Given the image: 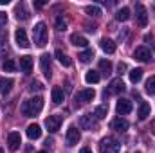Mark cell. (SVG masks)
Instances as JSON below:
<instances>
[{"label":"cell","instance_id":"obj_18","mask_svg":"<svg viewBox=\"0 0 155 153\" xmlns=\"http://www.w3.org/2000/svg\"><path fill=\"white\" fill-rule=\"evenodd\" d=\"M128 121L126 119H121V117H117V119H114L112 121V128L116 130V132H126L128 130Z\"/></svg>","mask_w":155,"mask_h":153},{"label":"cell","instance_id":"obj_24","mask_svg":"<svg viewBox=\"0 0 155 153\" xmlns=\"http://www.w3.org/2000/svg\"><path fill=\"white\" fill-rule=\"evenodd\" d=\"M54 54H56L58 61H60V63H61L63 67H71V63H72V61H71V58H69V56H67V54H65L63 50H60V49H58V50H56Z\"/></svg>","mask_w":155,"mask_h":153},{"label":"cell","instance_id":"obj_38","mask_svg":"<svg viewBox=\"0 0 155 153\" xmlns=\"http://www.w3.org/2000/svg\"><path fill=\"white\" fill-rule=\"evenodd\" d=\"M123 70H126V65L124 63H119V72L123 74Z\"/></svg>","mask_w":155,"mask_h":153},{"label":"cell","instance_id":"obj_10","mask_svg":"<svg viewBox=\"0 0 155 153\" xmlns=\"http://www.w3.org/2000/svg\"><path fill=\"white\" fill-rule=\"evenodd\" d=\"M134 58L139 60V61H143V63H148V61L152 60V52H150L146 47H137L135 52H134Z\"/></svg>","mask_w":155,"mask_h":153},{"label":"cell","instance_id":"obj_26","mask_svg":"<svg viewBox=\"0 0 155 153\" xmlns=\"http://www.w3.org/2000/svg\"><path fill=\"white\" fill-rule=\"evenodd\" d=\"M78 58H79V61H81V63H88V61L94 58V50H92V49H87V50H83Z\"/></svg>","mask_w":155,"mask_h":153},{"label":"cell","instance_id":"obj_9","mask_svg":"<svg viewBox=\"0 0 155 153\" xmlns=\"http://www.w3.org/2000/svg\"><path fill=\"white\" fill-rule=\"evenodd\" d=\"M15 15H16V20H29V9H27V5L24 4V2H20V4H16L15 5Z\"/></svg>","mask_w":155,"mask_h":153},{"label":"cell","instance_id":"obj_7","mask_svg":"<svg viewBox=\"0 0 155 153\" xmlns=\"http://www.w3.org/2000/svg\"><path fill=\"white\" fill-rule=\"evenodd\" d=\"M40 69H41V72H43L45 77L52 76V67H51V58H49V54H41V56H40Z\"/></svg>","mask_w":155,"mask_h":153},{"label":"cell","instance_id":"obj_25","mask_svg":"<svg viewBox=\"0 0 155 153\" xmlns=\"http://www.w3.org/2000/svg\"><path fill=\"white\" fill-rule=\"evenodd\" d=\"M99 79H101V76H99L97 70H88V72L85 74V81H87L88 85H94V83H97Z\"/></svg>","mask_w":155,"mask_h":153},{"label":"cell","instance_id":"obj_21","mask_svg":"<svg viewBox=\"0 0 155 153\" xmlns=\"http://www.w3.org/2000/svg\"><path fill=\"white\" fill-rule=\"evenodd\" d=\"M13 88V79L9 77H0V94H9Z\"/></svg>","mask_w":155,"mask_h":153},{"label":"cell","instance_id":"obj_27","mask_svg":"<svg viewBox=\"0 0 155 153\" xmlns=\"http://www.w3.org/2000/svg\"><path fill=\"white\" fill-rule=\"evenodd\" d=\"M143 72H144L143 69H132L130 70V81L132 83H139L141 77H143Z\"/></svg>","mask_w":155,"mask_h":153},{"label":"cell","instance_id":"obj_17","mask_svg":"<svg viewBox=\"0 0 155 153\" xmlns=\"http://www.w3.org/2000/svg\"><path fill=\"white\" fill-rule=\"evenodd\" d=\"M27 137L31 139V141H36L41 137V128H40L38 124H29L27 126Z\"/></svg>","mask_w":155,"mask_h":153},{"label":"cell","instance_id":"obj_3","mask_svg":"<svg viewBox=\"0 0 155 153\" xmlns=\"http://www.w3.org/2000/svg\"><path fill=\"white\" fill-rule=\"evenodd\" d=\"M99 148H101L103 153H119V150H121V142L116 141L114 137H105V139L101 141Z\"/></svg>","mask_w":155,"mask_h":153},{"label":"cell","instance_id":"obj_41","mask_svg":"<svg viewBox=\"0 0 155 153\" xmlns=\"http://www.w3.org/2000/svg\"><path fill=\"white\" fill-rule=\"evenodd\" d=\"M152 130H153V133H155V122H153V126H152Z\"/></svg>","mask_w":155,"mask_h":153},{"label":"cell","instance_id":"obj_5","mask_svg":"<svg viewBox=\"0 0 155 153\" xmlns=\"http://www.w3.org/2000/svg\"><path fill=\"white\" fill-rule=\"evenodd\" d=\"M135 20L141 27H144L148 24V13H146V7L143 4H137L135 5Z\"/></svg>","mask_w":155,"mask_h":153},{"label":"cell","instance_id":"obj_42","mask_svg":"<svg viewBox=\"0 0 155 153\" xmlns=\"http://www.w3.org/2000/svg\"><path fill=\"white\" fill-rule=\"evenodd\" d=\"M0 153H4V150H2V148H0Z\"/></svg>","mask_w":155,"mask_h":153},{"label":"cell","instance_id":"obj_40","mask_svg":"<svg viewBox=\"0 0 155 153\" xmlns=\"http://www.w3.org/2000/svg\"><path fill=\"white\" fill-rule=\"evenodd\" d=\"M9 4V0H0V5H7Z\"/></svg>","mask_w":155,"mask_h":153},{"label":"cell","instance_id":"obj_20","mask_svg":"<svg viewBox=\"0 0 155 153\" xmlns=\"http://www.w3.org/2000/svg\"><path fill=\"white\" fill-rule=\"evenodd\" d=\"M71 43L76 45V47H87L88 40L85 38V36H81V34H78V33H74V34H71Z\"/></svg>","mask_w":155,"mask_h":153},{"label":"cell","instance_id":"obj_39","mask_svg":"<svg viewBox=\"0 0 155 153\" xmlns=\"http://www.w3.org/2000/svg\"><path fill=\"white\" fill-rule=\"evenodd\" d=\"M79 153H92V150H90V148H81Z\"/></svg>","mask_w":155,"mask_h":153},{"label":"cell","instance_id":"obj_14","mask_svg":"<svg viewBox=\"0 0 155 153\" xmlns=\"http://www.w3.org/2000/svg\"><path fill=\"white\" fill-rule=\"evenodd\" d=\"M96 97V92H94V88H85V90H79L76 96L78 101H81V103H88V101H92Z\"/></svg>","mask_w":155,"mask_h":153},{"label":"cell","instance_id":"obj_22","mask_svg":"<svg viewBox=\"0 0 155 153\" xmlns=\"http://www.w3.org/2000/svg\"><path fill=\"white\" fill-rule=\"evenodd\" d=\"M51 96H52V103H54V105L63 103V90H61L60 86H54L52 92H51Z\"/></svg>","mask_w":155,"mask_h":153},{"label":"cell","instance_id":"obj_33","mask_svg":"<svg viewBox=\"0 0 155 153\" xmlns=\"http://www.w3.org/2000/svg\"><path fill=\"white\" fill-rule=\"evenodd\" d=\"M144 86H146V92H148L150 96H153V94H155V76L150 77V79L146 81V85H144Z\"/></svg>","mask_w":155,"mask_h":153},{"label":"cell","instance_id":"obj_34","mask_svg":"<svg viewBox=\"0 0 155 153\" xmlns=\"http://www.w3.org/2000/svg\"><path fill=\"white\" fill-rule=\"evenodd\" d=\"M29 90H31V92H40V90H43V85H41L40 81H33V83L29 85Z\"/></svg>","mask_w":155,"mask_h":153},{"label":"cell","instance_id":"obj_2","mask_svg":"<svg viewBox=\"0 0 155 153\" xmlns=\"http://www.w3.org/2000/svg\"><path fill=\"white\" fill-rule=\"evenodd\" d=\"M33 36H35V43L38 47H43L47 43V25L43 22H38L33 29Z\"/></svg>","mask_w":155,"mask_h":153},{"label":"cell","instance_id":"obj_43","mask_svg":"<svg viewBox=\"0 0 155 153\" xmlns=\"http://www.w3.org/2000/svg\"><path fill=\"white\" fill-rule=\"evenodd\" d=\"M38 153H47V151H38Z\"/></svg>","mask_w":155,"mask_h":153},{"label":"cell","instance_id":"obj_29","mask_svg":"<svg viewBox=\"0 0 155 153\" xmlns=\"http://www.w3.org/2000/svg\"><path fill=\"white\" fill-rule=\"evenodd\" d=\"M107 114H108V106H107V105H101V106H97V108H96L94 117H96V119H105Z\"/></svg>","mask_w":155,"mask_h":153},{"label":"cell","instance_id":"obj_15","mask_svg":"<svg viewBox=\"0 0 155 153\" xmlns=\"http://www.w3.org/2000/svg\"><path fill=\"white\" fill-rule=\"evenodd\" d=\"M15 40H16V45H18V47H22V49H27V47H29V38H27V34H25L24 29H16Z\"/></svg>","mask_w":155,"mask_h":153},{"label":"cell","instance_id":"obj_16","mask_svg":"<svg viewBox=\"0 0 155 153\" xmlns=\"http://www.w3.org/2000/svg\"><path fill=\"white\" fill-rule=\"evenodd\" d=\"M116 110L119 115H126L132 112V103L128 101V99H119L116 105Z\"/></svg>","mask_w":155,"mask_h":153},{"label":"cell","instance_id":"obj_35","mask_svg":"<svg viewBox=\"0 0 155 153\" xmlns=\"http://www.w3.org/2000/svg\"><path fill=\"white\" fill-rule=\"evenodd\" d=\"M56 29L58 31H65L67 29V22L63 18H56Z\"/></svg>","mask_w":155,"mask_h":153},{"label":"cell","instance_id":"obj_1","mask_svg":"<svg viewBox=\"0 0 155 153\" xmlns=\"http://www.w3.org/2000/svg\"><path fill=\"white\" fill-rule=\"evenodd\" d=\"M41 108H43V99L40 96H36V97H31V99L24 101L22 114L25 115V117H36L41 112Z\"/></svg>","mask_w":155,"mask_h":153},{"label":"cell","instance_id":"obj_11","mask_svg":"<svg viewBox=\"0 0 155 153\" xmlns=\"http://www.w3.org/2000/svg\"><path fill=\"white\" fill-rule=\"evenodd\" d=\"M124 90V83H123V79L121 77H116V79H112L110 81V85H108V94L110 96H114V94H121Z\"/></svg>","mask_w":155,"mask_h":153},{"label":"cell","instance_id":"obj_36","mask_svg":"<svg viewBox=\"0 0 155 153\" xmlns=\"http://www.w3.org/2000/svg\"><path fill=\"white\" fill-rule=\"evenodd\" d=\"M5 40H7V31L0 29V45H2V43H5Z\"/></svg>","mask_w":155,"mask_h":153},{"label":"cell","instance_id":"obj_28","mask_svg":"<svg viewBox=\"0 0 155 153\" xmlns=\"http://www.w3.org/2000/svg\"><path fill=\"white\" fill-rule=\"evenodd\" d=\"M99 69H101V72H103L105 76H108V74L112 72V63H110L108 60H101V61H99Z\"/></svg>","mask_w":155,"mask_h":153},{"label":"cell","instance_id":"obj_19","mask_svg":"<svg viewBox=\"0 0 155 153\" xmlns=\"http://www.w3.org/2000/svg\"><path fill=\"white\" fill-rule=\"evenodd\" d=\"M99 45H101V49H103L107 54H114V52H116V43H114L112 40L103 38L101 41H99Z\"/></svg>","mask_w":155,"mask_h":153},{"label":"cell","instance_id":"obj_12","mask_svg":"<svg viewBox=\"0 0 155 153\" xmlns=\"http://www.w3.org/2000/svg\"><path fill=\"white\" fill-rule=\"evenodd\" d=\"M7 144H9V150L16 151V150L20 148V144H22V137H20V133H18V132H11L9 137H7Z\"/></svg>","mask_w":155,"mask_h":153},{"label":"cell","instance_id":"obj_31","mask_svg":"<svg viewBox=\"0 0 155 153\" xmlns=\"http://www.w3.org/2000/svg\"><path fill=\"white\" fill-rule=\"evenodd\" d=\"M2 70H4V72H15V70H16L15 61H13V60H4V63H2Z\"/></svg>","mask_w":155,"mask_h":153},{"label":"cell","instance_id":"obj_6","mask_svg":"<svg viewBox=\"0 0 155 153\" xmlns=\"http://www.w3.org/2000/svg\"><path fill=\"white\" fill-rule=\"evenodd\" d=\"M79 141H81V133H79V130H78L74 124L69 126V130H67V144H69V146H76Z\"/></svg>","mask_w":155,"mask_h":153},{"label":"cell","instance_id":"obj_13","mask_svg":"<svg viewBox=\"0 0 155 153\" xmlns=\"http://www.w3.org/2000/svg\"><path fill=\"white\" fill-rule=\"evenodd\" d=\"M20 70L25 76L33 72V58L31 56H20Z\"/></svg>","mask_w":155,"mask_h":153},{"label":"cell","instance_id":"obj_37","mask_svg":"<svg viewBox=\"0 0 155 153\" xmlns=\"http://www.w3.org/2000/svg\"><path fill=\"white\" fill-rule=\"evenodd\" d=\"M5 22H7V15L0 11V27H2V25H5Z\"/></svg>","mask_w":155,"mask_h":153},{"label":"cell","instance_id":"obj_30","mask_svg":"<svg viewBox=\"0 0 155 153\" xmlns=\"http://www.w3.org/2000/svg\"><path fill=\"white\" fill-rule=\"evenodd\" d=\"M116 18L119 20V22H126L128 18H130V9L128 7H123V9H119L116 15Z\"/></svg>","mask_w":155,"mask_h":153},{"label":"cell","instance_id":"obj_4","mask_svg":"<svg viewBox=\"0 0 155 153\" xmlns=\"http://www.w3.org/2000/svg\"><path fill=\"white\" fill-rule=\"evenodd\" d=\"M60 126H61V115H49V117L45 119V128H47L51 133L58 132Z\"/></svg>","mask_w":155,"mask_h":153},{"label":"cell","instance_id":"obj_23","mask_svg":"<svg viewBox=\"0 0 155 153\" xmlns=\"http://www.w3.org/2000/svg\"><path fill=\"white\" fill-rule=\"evenodd\" d=\"M150 114H152V106H150L148 103H141V106H139V112H137L139 119H141V121H144V119H146Z\"/></svg>","mask_w":155,"mask_h":153},{"label":"cell","instance_id":"obj_8","mask_svg":"<svg viewBox=\"0 0 155 153\" xmlns=\"http://www.w3.org/2000/svg\"><path fill=\"white\" fill-rule=\"evenodd\" d=\"M79 126H81L83 130H94V128H96V117H94L92 114L81 115V119H79Z\"/></svg>","mask_w":155,"mask_h":153},{"label":"cell","instance_id":"obj_32","mask_svg":"<svg viewBox=\"0 0 155 153\" xmlns=\"http://www.w3.org/2000/svg\"><path fill=\"white\" fill-rule=\"evenodd\" d=\"M85 13L90 15V16H99V15H101V9H99L97 5H87V7H85Z\"/></svg>","mask_w":155,"mask_h":153}]
</instances>
